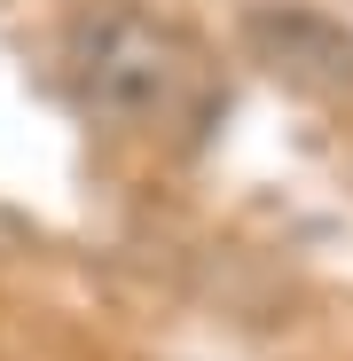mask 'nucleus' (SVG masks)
<instances>
[{
	"label": "nucleus",
	"mask_w": 353,
	"mask_h": 361,
	"mask_svg": "<svg viewBox=\"0 0 353 361\" xmlns=\"http://www.w3.org/2000/svg\"><path fill=\"white\" fill-rule=\"evenodd\" d=\"M71 87L110 126H197L212 110V55L173 16L94 8L71 24Z\"/></svg>",
	"instance_id": "nucleus-1"
},
{
	"label": "nucleus",
	"mask_w": 353,
	"mask_h": 361,
	"mask_svg": "<svg viewBox=\"0 0 353 361\" xmlns=\"http://www.w3.org/2000/svg\"><path fill=\"white\" fill-rule=\"evenodd\" d=\"M252 39L267 47V63L283 79H299L314 94H353V39L322 16H299V8H283V16H259Z\"/></svg>",
	"instance_id": "nucleus-2"
}]
</instances>
